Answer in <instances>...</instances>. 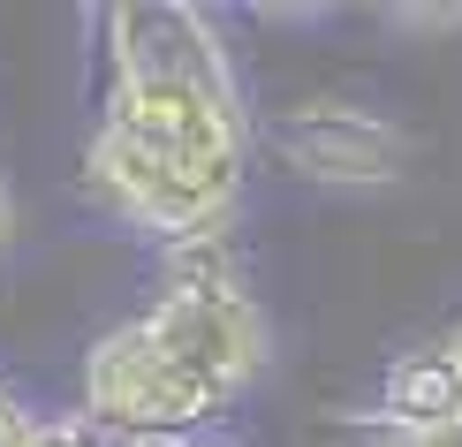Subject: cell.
<instances>
[{
    "label": "cell",
    "mask_w": 462,
    "mask_h": 447,
    "mask_svg": "<svg viewBox=\"0 0 462 447\" xmlns=\"http://www.w3.org/2000/svg\"><path fill=\"white\" fill-rule=\"evenodd\" d=\"M114 84L91 137V190L137 228L213 243L243 198V99L213 23L175 0L114 8Z\"/></svg>",
    "instance_id": "cell-1"
},
{
    "label": "cell",
    "mask_w": 462,
    "mask_h": 447,
    "mask_svg": "<svg viewBox=\"0 0 462 447\" xmlns=\"http://www.w3.org/2000/svg\"><path fill=\"white\" fill-rule=\"evenodd\" d=\"M265 372V311L236 274H175L160 303L91 349L84 417L129 440H167L220 417Z\"/></svg>",
    "instance_id": "cell-2"
},
{
    "label": "cell",
    "mask_w": 462,
    "mask_h": 447,
    "mask_svg": "<svg viewBox=\"0 0 462 447\" xmlns=\"http://www.w3.org/2000/svg\"><path fill=\"white\" fill-rule=\"evenodd\" d=\"M379 417H387L402 440H425V433L462 424V349L455 341L410 349L387 372V386H379Z\"/></svg>",
    "instance_id": "cell-3"
},
{
    "label": "cell",
    "mask_w": 462,
    "mask_h": 447,
    "mask_svg": "<svg viewBox=\"0 0 462 447\" xmlns=\"http://www.w3.org/2000/svg\"><path fill=\"white\" fill-rule=\"evenodd\" d=\"M31 433H38V424L15 410V402H8V386H0V447H31Z\"/></svg>",
    "instance_id": "cell-4"
},
{
    "label": "cell",
    "mask_w": 462,
    "mask_h": 447,
    "mask_svg": "<svg viewBox=\"0 0 462 447\" xmlns=\"http://www.w3.org/2000/svg\"><path fill=\"white\" fill-rule=\"evenodd\" d=\"M410 447H462V424H448V433H425V440H410Z\"/></svg>",
    "instance_id": "cell-5"
},
{
    "label": "cell",
    "mask_w": 462,
    "mask_h": 447,
    "mask_svg": "<svg viewBox=\"0 0 462 447\" xmlns=\"http://www.w3.org/2000/svg\"><path fill=\"white\" fill-rule=\"evenodd\" d=\"M0 243H8V190H0Z\"/></svg>",
    "instance_id": "cell-6"
}]
</instances>
